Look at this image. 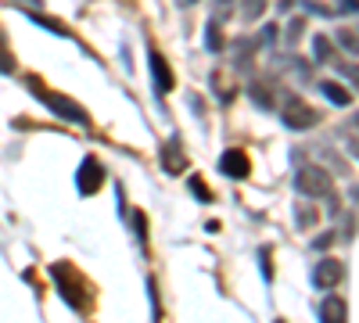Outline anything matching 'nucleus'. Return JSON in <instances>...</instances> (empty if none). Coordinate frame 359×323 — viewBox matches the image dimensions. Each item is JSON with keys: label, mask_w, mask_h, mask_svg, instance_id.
Wrapping results in <instances>:
<instances>
[{"label": "nucleus", "mask_w": 359, "mask_h": 323, "mask_svg": "<svg viewBox=\"0 0 359 323\" xmlns=\"http://www.w3.org/2000/svg\"><path fill=\"white\" fill-rule=\"evenodd\" d=\"M302 33H306V22H302V18H294L291 29H287V43H298V40H302Z\"/></svg>", "instance_id": "obj_21"}, {"label": "nucleus", "mask_w": 359, "mask_h": 323, "mask_svg": "<svg viewBox=\"0 0 359 323\" xmlns=\"http://www.w3.org/2000/svg\"><path fill=\"white\" fill-rule=\"evenodd\" d=\"M338 11L341 15H355L359 11V0H338Z\"/></svg>", "instance_id": "obj_22"}, {"label": "nucleus", "mask_w": 359, "mask_h": 323, "mask_svg": "<svg viewBox=\"0 0 359 323\" xmlns=\"http://www.w3.org/2000/svg\"><path fill=\"white\" fill-rule=\"evenodd\" d=\"M219 169H223V176H230V180H248V176H252V162H248V155H245L241 148L223 151Z\"/></svg>", "instance_id": "obj_6"}, {"label": "nucleus", "mask_w": 359, "mask_h": 323, "mask_svg": "<svg viewBox=\"0 0 359 323\" xmlns=\"http://www.w3.org/2000/svg\"><path fill=\"white\" fill-rule=\"evenodd\" d=\"M252 101L262 104V108H273V97H269V94H266V86H259V83L252 86Z\"/></svg>", "instance_id": "obj_19"}, {"label": "nucleus", "mask_w": 359, "mask_h": 323, "mask_svg": "<svg viewBox=\"0 0 359 323\" xmlns=\"http://www.w3.org/2000/svg\"><path fill=\"white\" fill-rule=\"evenodd\" d=\"M50 277H54V284H57V295H62L76 312H86V309H90V280L72 266V262H54Z\"/></svg>", "instance_id": "obj_1"}, {"label": "nucleus", "mask_w": 359, "mask_h": 323, "mask_svg": "<svg viewBox=\"0 0 359 323\" xmlns=\"http://www.w3.org/2000/svg\"><path fill=\"white\" fill-rule=\"evenodd\" d=\"M316 316H320L323 323H338V319L348 316V305H345V298H338V295H327V298L320 302Z\"/></svg>", "instance_id": "obj_9"}, {"label": "nucleus", "mask_w": 359, "mask_h": 323, "mask_svg": "<svg viewBox=\"0 0 359 323\" xmlns=\"http://www.w3.org/2000/svg\"><path fill=\"white\" fill-rule=\"evenodd\" d=\"M262 11H266V0H241V18L245 22H255Z\"/></svg>", "instance_id": "obj_15"}, {"label": "nucleus", "mask_w": 359, "mask_h": 323, "mask_svg": "<svg viewBox=\"0 0 359 323\" xmlns=\"http://www.w3.org/2000/svg\"><path fill=\"white\" fill-rule=\"evenodd\" d=\"M205 47L212 50V54H219V50L226 47V36H223V29H219V18L208 22V29H205Z\"/></svg>", "instance_id": "obj_12"}, {"label": "nucleus", "mask_w": 359, "mask_h": 323, "mask_svg": "<svg viewBox=\"0 0 359 323\" xmlns=\"http://www.w3.org/2000/svg\"><path fill=\"white\" fill-rule=\"evenodd\" d=\"M316 123H320V111H316L313 104H306L298 94H291V97L284 101V126H287V130L302 133V130H313Z\"/></svg>", "instance_id": "obj_4"}, {"label": "nucleus", "mask_w": 359, "mask_h": 323, "mask_svg": "<svg viewBox=\"0 0 359 323\" xmlns=\"http://www.w3.org/2000/svg\"><path fill=\"white\" fill-rule=\"evenodd\" d=\"M33 22H40L43 29H50L54 36H69V29H65L62 22H57V18H43V15H33Z\"/></svg>", "instance_id": "obj_18"}, {"label": "nucleus", "mask_w": 359, "mask_h": 323, "mask_svg": "<svg viewBox=\"0 0 359 323\" xmlns=\"http://www.w3.org/2000/svg\"><path fill=\"white\" fill-rule=\"evenodd\" d=\"M348 194H352V201H359V187H352V191H348Z\"/></svg>", "instance_id": "obj_30"}, {"label": "nucleus", "mask_w": 359, "mask_h": 323, "mask_svg": "<svg viewBox=\"0 0 359 323\" xmlns=\"http://www.w3.org/2000/svg\"><path fill=\"white\" fill-rule=\"evenodd\" d=\"M338 43H341L345 50L359 54V33H355V29H341V33H338Z\"/></svg>", "instance_id": "obj_17"}, {"label": "nucleus", "mask_w": 359, "mask_h": 323, "mask_svg": "<svg viewBox=\"0 0 359 323\" xmlns=\"http://www.w3.org/2000/svg\"><path fill=\"white\" fill-rule=\"evenodd\" d=\"M294 219H298V226H302V230H309L313 223H316V205H298V209H294Z\"/></svg>", "instance_id": "obj_14"}, {"label": "nucleus", "mask_w": 359, "mask_h": 323, "mask_svg": "<svg viewBox=\"0 0 359 323\" xmlns=\"http://www.w3.org/2000/svg\"><path fill=\"white\" fill-rule=\"evenodd\" d=\"M338 76H341L345 83H352L355 90H359V65H352V62H338Z\"/></svg>", "instance_id": "obj_16"}, {"label": "nucleus", "mask_w": 359, "mask_h": 323, "mask_svg": "<svg viewBox=\"0 0 359 323\" xmlns=\"http://www.w3.org/2000/svg\"><path fill=\"white\" fill-rule=\"evenodd\" d=\"M294 4H298V0H280L277 8H280V11H287V8H294Z\"/></svg>", "instance_id": "obj_27"}, {"label": "nucleus", "mask_w": 359, "mask_h": 323, "mask_svg": "<svg viewBox=\"0 0 359 323\" xmlns=\"http://www.w3.org/2000/svg\"><path fill=\"white\" fill-rule=\"evenodd\" d=\"M230 4H233V0H216V8H219V11H216V18H219V15H223V11H226Z\"/></svg>", "instance_id": "obj_26"}, {"label": "nucleus", "mask_w": 359, "mask_h": 323, "mask_svg": "<svg viewBox=\"0 0 359 323\" xmlns=\"http://www.w3.org/2000/svg\"><path fill=\"white\" fill-rule=\"evenodd\" d=\"M294 191L306 194V198H327L331 194V176L320 165H302L294 172Z\"/></svg>", "instance_id": "obj_3"}, {"label": "nucleus", "mask_w": 359, "mask_h": 323, "mask_svg": "<svg viewBox=\"0 0 359 323\" xmlns=\"http://www.w3.org/2000/svg\"><path fill=\"white\" fill-rule=\"evenodd\" d=\"M334 245V233H323V238L316 241V248H331Z\"/></svg>", "instance_id": "obj_24"}, {"label": "nucleus", "mask_w": 359, "mask_h": 323, "mask_svg": "<svg viewBox=\"0 0 359 323\" xmlns=\"http://www.w3.org/2000/svg\"><path fill=\"white\" fill-rule=\"evenodd\" d=\"M277 33H280L277 25H266V29H262V43H273V40H277Z\"/></svg>", "instance_id": "obj_23"}, {"label": "nucleus", "mask_w": 359, "mask_h": 323, "mask_svg": "<svg viewBox=\"0 0 359 323\" xmlns=\"http://www.w3.org/2000/svg\"><path fill=\"white\" fill-rule=\"evenodd\" d=\"M147 62H151V79H155V94H169L172 90V69H169V62H165V57L158 54V50H151V54H147Z\"/></svg>", "instance_id": "obj_8"}, {"label": "nucleus", "mask_w": 359, "mask_h": 323, "mask_svg": "<svg viewBox=\"0 0 359 323\" xmlns=\"http://www.w3.org/2000/svg\"><path fill=\"white\" fill-rule=\"evenodd\" d=\"M29 86H33V94L57 115V119H65V123H72V126H90V111L83 108V104H76L72 97H65V94H50L47 86H40L36 79H29Z\"/></svg>", "instance_id": "obj_2"}, {"label": "nucleus", "mask_w": 359, "mask_h": 323, "mask_svg": "<svg viewBox=\"0 0 359 323\" xmlns=\"http://www.w3.org/2000/svg\"><path fill=\"white\" fill-rule=\"evenodd\" d=\"M341 277H345V266H341L338 259H320L316 270H313V284L320 291H334L341 284Z\"/></svg>", "instance_id": "obj_5"}, {"label": "nucleus", "mask_w": 359, "mask_h": 323, "mask_svg": "<svg viewBox=\"0 0 359 323\" xmlns=\"http://www.w3.org/2000/svg\"><path fill=\"white\" fill-rule=\"evenodd\" d=\"M180 8H194V4H201V0H176Z\"/></svg>", "instance_id": "obj_28"}, {"label": "nucleus", "mask_w": 359, "mask_h": 323, "mask_svg": "<svg viewBox=\"0 0 359 323\" xmlns=\"http://www.w3.org/2000/svg\"><path fill=\"white\" fill-rule=\"evenodd\" d=\"M331 50H334V43L327 40V36H316V40H313V57H316V65L331 62Z\"/></svg>", "instance_id": "obj_13"}, {"label": "nucleus", "mask_w": 359, "mask_h": 323, "mask_svg": "<svg viewBox=\"0 0 359 323\" xmlns=\"http://www.w3.org/2000/svg\"><path fill=\"white\" fill-rule=\"evenodd\" d=\"M191 194H194V198H201V201H212V191H208V187L198 180V176H191Z\"/></svg>", "instance_id": "obj_20"}, {"label": "nucleus", "mask_w": 359, "mask_h": 323, "mask_svg": "<svg viewBox=\"0 0 359 323\" xmlns=\"http://www.w3.org/2000/svg\"><path fill=\"white\" fill-rule=\"evenodd\" d=\"M348 151H352V158H359V137H348Z\"/></svg>", "instance_id": "obj_25"}, {"label": "nucleus", "mask_w": 359, "mask_h": 323, "mask_svg": "<svg viewBox=\"0 0 359 323\" xmlns=\"http://www.w3.org/2000/svg\"><path fill=\"white\" fill-rule=\"evenodd\" d=\"M320 94L331 101V104H338V108H348V104H352V94L345 90L341 83H334V79H323V83H320Z\"/></svg>", "instance_id": "obj_11"}, {"label": "nucleus", "mask_w": 359, "mask_h": 323, "mask_svg": "<svg viewBox=\"0 0 359 323\" xmlns=\"http://www.w3.org/2000/svg\"><path fill=\"white\" fill-rule=\"evenodd\" d=\"M352 130H355V133H359V111H355V115H352Z\"/></svg>", "instance_id": "obj_29"}, {"label": "nucleus", "mask_w": 359, "mask_h": 323, "mask_svg": "<svg viewBox=\"0 0 359 323\" xmlns=\"http://www.w3.org/2000/svg\"><path fill=\"white\" fill-rule=\"evenodd\" d=\"M101 184H104V165H101L97 158H86V162L79 165V180H76L79 194H97Z\"/></svg>", "instance_id": "obj_7"}, {"label": "nucleus", "mask_w": 359, "mask_h": 323, "mask_svg": "<svg viewBox=\"0 0 359 323\" xmlns=\"http://www.w3.org/2000/svg\"><path fill=\"white\" fill-rule=\"evenodd\" d=\"M162 169H165V172H184V169H187V155L180 151L176 140H169L165 148H162Z\"/></svg>", "instance_id": "obj_10"}]
</instances>
